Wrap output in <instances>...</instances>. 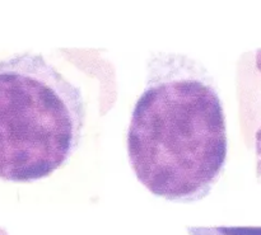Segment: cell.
Here are the masks:
<instances>
[{
  "label": "cell",
  "mask_w": 261,
  "mask_h": 235,
  "mask_svg": "<svg viewBox=\"0 0 261 235\" xmlns=\"http://www.w3.org/2000/svg\"><path fill=\"white\" fill-rule=\"evenodd\" d=\"M126 140L135 175L153 195L175 202L205 197L227 158L223 106L205 69L184 55L153 57Z\"/></svg>",
  "instance_id": "6da1fadb"
},
{
  "label": "cell",
  "mask_w": 261,
  "mask_h": 235,
  "mask_svg": "<svg viewBox=\"0 0 261 235\" xmlns=\"http://www.w3.org/2000/svg\"><path fill=\"white\" fill-rule=\"evenodd\" d=\"M79 86L41 53L0 60V178L33 182L68 163L83 136Z\"/></svg>",
  "instance_id": "7a4b0ae2"
},
{
  "label": "cell",
  "mask_w": 261,
  "mask_h": 235,
  "mask_svg": "<svg viewBox=\"0 0 261 235\" xmlns=\"http://www.w3.org/2000/svg\"><path fill=\"white\" fill-rule=\"evenodd\" d=\"M190 235H261V228L216 226V228H189Z\"/></svg>",
  "instance_id": "3957f363"
},
{
  "label": "cell",
  "mask_w": 261,
  "mask_h": 235,
  "mask_svg": "<svg viewBox=\"0 0 261 235\" xmlns=\"http://www.w3.org/2000/svg\"><path fill=\"white\" fill-rule=\"evenodd\" d=\"M255 66L257 73L261 76V48L255 52ZM261 91V89H260ZM254 146L255 154H256V173L257 177L261 180V99H260V117L256 122V127L254 130Z\"/></svg>",
  "instance_id": "277c9868"
}]
</instances>
